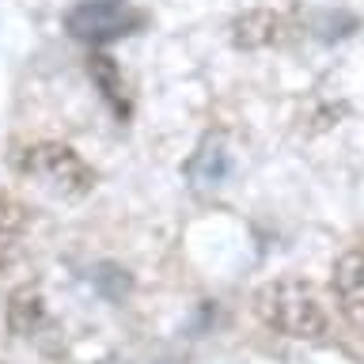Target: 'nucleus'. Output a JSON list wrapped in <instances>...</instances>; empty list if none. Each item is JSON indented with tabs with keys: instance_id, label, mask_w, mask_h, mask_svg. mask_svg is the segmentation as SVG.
I'll return each mask as SVG.
<instances>
[{
	"instance_id": "obj_1",
	"label": "nucleus",
	"mask_w": 364,
	"mask_h": 364,
	"mask_svg": "<svg viewBox=\"0 0 364 364\" xmlns=\"http://www.w3.org/2000/svg\"><path fill=\"white\" fill-rule=\"evenodd\" d=\"M255 311L269 330H277L284 338H296V341H318L330 326L315 289L296 277L262 284L255 292Z\"/></svg>"
},
{
	"instance_id": "obj_2",
	"label": "nucleus",
	"mask_w": 364,
	"mask_h": 364,
	"mask_svg": "<svg viewBox=\"0 0 364 364\" xmlns=\"http://www.w3.org/2000/svg\"><path fill=\"white\" fill-rule=\"evenodd\" d=\"M16 167H19V175L38 178L46 190L61 193V198H84L95 186V171L84 164V156L68 144H57V141L23 148L16 156Z\"/></svg>"
},
{
	"instance_id": "obj_3",
	"label": "nucleus",
	"mask_w": 364,
	"mask_h": 364,
	"mask_svg": "<svg viewBox=\"0 0 364 364\" xmlns=\"http://www.w3.org/2000/svg\"><path fill=\"white\" fill-rule=\"evenodd\" d=\"M144 11H136L125 0H84L65 16V27L80 42H114L144 27Z\"/></svg>"
},
{
	"instance_id": "obj_4",
	"label": "nucleus",
	"mask_w": 364,
	"mask_h": 364,
	"mask_svg": "<svg viewBox=\"0 0 364 364\" xmlns=\"http://www.w3.org/2000/svg\"><path fill=\"white\" fill-rule=\"evenodd\" d=\"M334 292L349 326L364 334V250H346L334 262Z\"/></svg>"
},
{
	"instance_id": "obj_5",
	"label": "nucleus",
	"mask_w": 364,
	"mask_h": 364,
	"mask_svg": "<svg viewBox=\"0 0 364 364\" xmlns=\"http://www.w3.org/2000/svg\"><path fill=\"white\" fill-rule=\"evenodd\" d=\"M284 38V19L269 8H250L232 19V46L235 50H266Z\"/></svg>"
},
{
	"instance_id": "obj_6",
	"label": "nucleus",
	"mask_w": 364,
	"mask_h": 364,
	"mask_svg": "<svg viewBox=\"0 0 364 364\" xmlns=\"http://www.w3.org/2000/svg\"><path fill=\"white\" fill-rule=\"evenodd\" d=\"M228 171H232V159H228V148L220 136H205V141L198 144V152H193L186 159V178L193 190H213L220 186V182L228 178Z\"/></svg>"
},
{
	"instance_id": "obj_7",
	"label": "nucleus",
	"mask_w": 364,
	"mask_h": 364,
	"mask_svg": "<svg viewBox=\"0 0 364 364\" xmlns=\"http://www.w3.org/2000/svg\"><path fill=\"white\" fill-rule=\"evenodd\" d=\"M87 76L91 84L99 87V95L110 102V110L118 114V118H129L133 102H129V91H125V76H122V65L114 61L110 53H91L87 57Z\"/></svg>"
},
{
	"instance_id": "obj_8",
	"label": "nucleus",
	"mask_w": 364,
	"mask_h": 364,
	"mask_svg": "<svg viewBox=\"0 0 364 364\" xmlns=\"http://www.w3.org/2000/svg\"><path fill=\"white\" fill-rule=\"evenodd\" d=\"M46 323V300L38 289H19L8 300V330L16 338H31Z\"/></svg>"
},
{
	"instance_id": "obj_9",
	"label": "nucleus",
	"mask_w": 364,
	"mask_h": 364,
	"mask_svg": "<svg viewBox=\"0 0 364 364\" xmlns=\"http://www.w3.org/2000/svg\"><path fill=\"white\" fill-rule=\"evenodd\" d=\"M27 235V209L16 198H0V269L11 266Z\"/></svg>"
},
{
	"instance_id": "obj_10",
	"label": "nucleus",
	"mask_w": 364,
	"mask_h": 364,
	"mask_svg": "<svg viewBox=\"0 0 364 364\" xmlns=\"http://www.w3.org/2000/svg\"><path fill=\"white\" fill-rule=\"evenodd\" d=\"M323 38H341V34H349V31H357V19H353V16H341V11H338V16H326L323 19Z\"/></svg>"
}]
</instances>
